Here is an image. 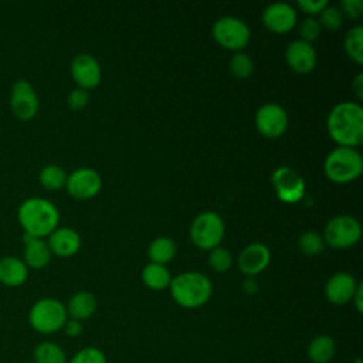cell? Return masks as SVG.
Segmentation results:
<instances>
[{
	"instance_id": "obj_2",
	"label": "cell",
	"mask_w": 363,
	"mask_h": 363,
	"mask_svg": "<svg viewBox=\"0 0 363 363\" xmlns=\"http://www.w3.org/2000/svg\"><path fill=\"white\" fill-rule=\"evenodd\" d=\"M17 218L26 234L43 238L58 227L60 211L55 204L47 199L28 197L20 204Z\"/></svg>"
},
{
	"instance_id": "obj_37",
	"label": "cell",
	"mask_w": 363,
	"mask_h": 363,
	"mask_svg": "<svg viewBox=\"0 0 363 363\" xmlns=\"http://www.w3.org/2000/svg\"><path fill=\"white\" fill-rule=\"evenodd\" d=\"M62 330L69 337H77L82 333V323L75 319H67V322L62 326Z\"/></svg>"
},
{
	"instance_id": "obj_19",
	"label": "cell",
	"mask_w": 363,
	"mask_h": 363,
	"mask_svg": "<svg viewBox=\"0 0 363 363\" xmlns=\"http://www.w3.org/2000/svg\"><path fill=\"white\" fill-rule=\"evenodd\" d=\"M23 241H24L23 261L27 267L40 269L48 265L51 259V251L48 248V244L43 238H37L24 233Z\"/></svg>"
},
{
	"instance_id": "obj_18",
	"label": "cell",
	"mask_w": 363,
	"mask_h": 363,
	"mask_svg": "<svg viewBox=\"0 0 363 363\" xmlns=\"http://www.w3.org/2000/svg\"><path fill=\"white\" fill-rule=\"evenodd\" d=\"M47 244L51 254L58 257H71L78 252L81 247V237L74 228L57 227L48 235Z\"/></svg>"
},
{
	"instance_id": "obj_11",
	"label": "cell",
	"mask_w": 363,
	"mask_h": 363,
	"mask_svg": "<svg viewBox=\"0 0 363 363\" xmlns=\"http://www.w3.org/2000/svg\"><path fill=\"white\" fill-rule=\"evenodd\" d=\"M10 106L14 113L21 121L33 119L40 108L38 96L33 85L26 79H17L11 86Z\"/></svg>"
},
{
	"instance_id": "obj_14",
	"label": "cell",
	"mask_w": 363,
	"mask_h": 363,
	"mask_svg": "<svg viewBox=\"0 0 363 363\" xmlns=\"http://www.w3.org/2000/svg\"><path fill=\"white\" fill-rule=\"evenodd\" d=\"M71 75L82 89H92L99 85L102 78L101 65L91 54H78L71 62Z\"/></svg>"
},
{
	"instance_id": "obj_9",
	"label": "cell",
	"mask_w": 363,
	"mask_h": 363,
	"mask_svg": "<svg viewBox=\"0 0 363 363\" xmlns=\"http://www.w3.org/2000/svg\"><path fill=\"white\" fill-rule=\"evenodd\" d=\"M271 184L277 197L288 204L301 201L305 196V182L302 176L288 166H281L271 174Z\"/></svg>"
},
{
	"instance_id": "obj_16",
	"label": "cell",
	"mask_w": 363,
	"mask_h": 363,
	"mask_svg": "<svg viewBox=\"0 0 363 363\" xmlns=\"http://www.w3.org/2000/svg\"><path fill=\"white\" fill-rule=\"evenodd\" d=\"M285 60L292 71L298 74H309L315 68L318 57L312 44L302 40H294L285 50Z\"/></svg>"
},
{
	"instance_id": "obj_26",
	"label": "cell",
	"mask_w": 363,
	"mask_h": 363,
	"mask_svg": "<svg viewBox=\"0 0 363 363\" xmlns=\"http://www.w3.org/2000/svg\"><path fill=\"white\" fill-rule=\"evenodd\" d=\"M345 51L347 57L357 65L363 64V27L360 24L352 27L345 35Z\"/></svg>"
},
{
	"instance_id": "obj_15",
	"label": "cell",
	"mask_w": 363,
	"mask_h": 363,
	"mask_svg": "<svg viewBox=\"0 0 363 363\" xmlns=\"http://www.w3.org/2000/svg\"><path fill=\"white\" fill-rule=\"evenodd\" d=\"M359 282L345 271L335 272L325 285V296L333 305H346L352 301Z\"/></svg>"
},
{
	"instance_id": "obj_23",
	"label": "cell",
	"mask_w": 363,
	"mask_h": 363,
	"mask_svg": "<svg viewBox=\"0 0 363 363\" xmlns=\"http://www.w3.org/2000/svg\"><path fill=\"white\" fill-rule=\"evenodd\" d=\"M142 281L147 288L153 291H162L169 288L172 275L166 268V265L150 262L145 265L142 269Z\"/></svg>"
},
{
	"instance_id": "obj_25",
	"label": "cell",
	"mask_w": 363,
	"mask_h": 363,
	"mask_svg": "<svg viewBox=\"0 0 363 363\" xmlns=\"http://www.w3.org/2000/svg\"><path fill=\"white\" fill-rule=\"evenodd\" d=\"M34 363H67V354L64 349L51 340H44L34 347Z\"/></svg>"
},
{
	"instance_id": "obj_35",
	"label": "cell",
	"mask_w": 363,
	"mask_h": 363,
	"mask_svg": "<svg viewBox=\"0 0 363 363\" xmlns=\"http://www.w3.org/2000/svg\"><path fill=\"white\" fill-rule=\"evenodd\" d=\"M340 13L352 20H357L363 14V1L362 0H343L340 1Z\"/></svg>"
},
{
	"instance_id": "obj_24",
	"label": "cell",
	"mask_w": 363,
	"mask_h": 363,
	"mask_svg": "<svg viewBox=\"0 0 363 363\" xmlns=\"http://www.w3.org/2000/svg\"><path fill=\"white\" fill-rule=\"evenodd\" d=\"M176 242L169 237H157L147 247V255L153 264L166 265L176 255Z\"/></svg>"
},
{
	"instance_id": "obj_3",
	"label": "cell",
	"mask_w": 363,
	"mask_h": 363,
	"mask_svg": "<svg viewBox=\"0 0 363 363\" xmlns=\"http://www.w3.org/2000/svg\"><path fill=\"white\" fill-rule=\"evenodd\" d=\"M169 288L173 301L184 309H197L206 305L213 294L211 281L204 274L196 271L176 275L172 278Z\"/></svg>"
},
{
	"instance_id": "obj_5",
	"label": "cell",
	"mask_w": 363,
	"mask_h": 363,
	"mask_svg": "<svg viewBox=\"0 0 363 363\" xmlns=\"http://www.w3.org/2000/svg\"><path fill=\"white\" fill-rule=\"evenodd\" d=\"M67 319L65 305L54 298L38 299L28 312L30 326L41 335H51L61 330Z\"/></svg>"
},
{
	"instance_id": "obj_17",
	"label": "cell",
	"mask_w": 363,
	"mask_h": 363,
	"mask_svg": "<svg viewBox=\"0 0 363 363\" xmlns=\"http://www.w3.org/2000/svg\"><path fill=\"white\" fill-rule=\"evenodd\" d=\"M271 261L269 248L261 242H252L242 248L238 255V268L247 277L261 274Z\"/></svg>"
},
{
	"instance_id": "obj_34",
	"label": "cell",
	"mask_w": 363,
	"mask_h": 363,
	"mask_svg": "<svg viewBox=\"0 0 363 363\" xmlns=\"http://www.w3.org/2000/svg\"><path fill=\"white\" fill-rule=\"evenodd\" d=\"M67 102H68L69 108L74 109V111L84 109L89 102V92L86 89H82V88L77 86L68 94Z\"/></svg>"
},
{
	"instance_id": "obj_40",
	"label": "cell",
	"mask_w": 363,
	"mask_h": 363,
	"mask_svg": "<svg viewBox=\"0 0 363 363\" xmlns=\"http://www.w3.org/2000/svg\"><path fill=\"white\" fill-rule=\"evenodd\" d=\"M242 289H244V292L248 294V295L255 294V292L258 291V284H257L255 278H254V277H247L245 281H244V284H242Z\"/></svg>"
},
{
	"instance_id": "obj_22",
	"label": "cell",
	"mask_w": 363,
	"mask_h": 363,
	"mask_svg": "<svg viewBox=\"0 0 363 363\" xmlns=\"http://www.w3.org/2000/svg\"><path fill=\"white\" fill-rule=\"evenodd\" d=\"M335 352H336V346L333 339L329 335L315 336L306 347L308 359L312 363H328L333 359Z\"/></svg>"
},
{
	"instance_id": "obj_4",
	"label": "cell",
	"mask_w": 363,
	"mask_h": 363,
	"mask_svg": "<svg viewBox=\"0 0 363 363\" xmlns=\"http://www.w3.org/2000/svg\"><path fill=\"white\" fill-rule=\"evenodd\" d=\"M323 172L336 184H347L363 172L362 155L354 147L337 146L325 159Z\"/></svg>"
},
{
	"instance_id": "obj_31",
	"label": "cell",
	"mask_w": 363,
	"mask_h": 363,
	"mask_svg": "<svg viewBox=\"0 0 363 363\" xmlns=\"http://www.w3.org/2000/svg\"><path fill=\"white\" fill-rule=\"evenodd\" d=\"M67 363H108V360L101 349L95 346H86L78 350Z\"/></svg>"
},
{
	"instance_id": "obj_33",
	"label": "cell",
	"mask_w": 363,
	"mask_h": 363,
	"mask_svg": "<svg viewBox=\"0 0 363 363\" xmlns=\"http://www.w3.org/2000/svg\"><path fill=\"white\" fill-rule=\"evenodd\" d=\"M320 24L316 18L313 17H306L303 18L299 26H298V33H299V40L305 41V43H312L315 41L319 35H320Z\"/></svg>"
},
{
	"instance_id": "obj_41",
	"label": "cell",
	"mask_w": 363,
	"mask_h": 363,
	"mask_svg": "<svg viewBox=\"0 0 363 363\" xmlns=\"http://www.w3.org/2000/svg\"><path fill=\"white\" fill-rule=\"evenodd\" d=\"M21 363H30V362H21Z\"/></svg>"
},
{
	"instance_id": "obj_27",
	"label": "cell",
	"mask_w": 363,
	"mask_h": 363,
	"mask_svg": "<svg viewBox=\"0 0 363 363\" xmlns=\"http://www.w3.org/2000/svg\"><path fill=\"white\" fill-rule=\"evenodd\" d=\"M38 180L48 190H58L65 186L67 173L58 164H47L40 170Z\"/></svg>"
},
{
	"instance_id": "obj_32",
	"label": "cell",
	"mask_w": 363,
	"mask_h": 363,
	"mask_svg": "<svg viewBox=\"0 0 363 363\" xmlns=\"http://www.w3.org/2000/svg\"><path fill=\"white\" fill-rule=\"evenodd\" d=\"M319 24L320 27H325L326 30H337L340 28L343 23V14L340 13L339 7L336 6H326L320 13H319Z\"/></svg>"
},
{
	"instance_id": "obj_21",
	"label": "cell",
	"mask_w": 363,
	"mask_h": 363,
	"mask_svg": "<svg viewBox=\"0 0 363 363\" xmlns=\"http://www.w3.org/2000/svg\"><path fill=\"white\" fill-rule=\"evenodd\" d=\"M65 309H67V315L69 316V319H75V320L81 322L84 319L91 318L95 313L96 299L91 292L79 291L68 299Z\"/></svg>"
},
{
	"instance_id": "obj_28",
	"label": "cell",
	"mask_w": 363,
	"mask_h": 363,
	"mask_svg": "<svg viewBox=\"0 0 363 363\" xmlns=\"http://www.w3.org/2000/svg\"><path fill=\"white\" fill-rule=\"evenodd\" d=\"M323 237L316 231H305L298 238V247L305 255H318L325 250Z\"/></svg>"
},
{
	"instance_id": "obj_12",
	"label": "cell",
	"mask_w": 363,
	"mask_h": 363,
	"mask_svg": "<svg viewBox=\"0 0 363 363\" xmlns=\"http://www.w3.org/2000/svg\"><path fill=\"white\" fill-rule=\"evenodd\" d=\"M65 187L69 196L79 200L95 197L101 187L102 179L99 173L91 167H79L67 176Z\"/></svg>"
},
{
	"instance_id": "obj_36",
	"label": "cell",
	"mask_w": 363,
	"mask_h": 363,
	"mask_svg": "<svg viewBox=\"0 0 363 363\" xmlns=\"http://www.w3.org/2000/svg\"><path fill=\"white\" fill-rule=\"evenodd\" d=\"M296 6L302 11H305L311 16H316L328 6V1L326 0H299V1H296Z\"/></svg>"
},
{
	"instance_id": "obj_13",
	"label": "cell",
	"mask_w": 363,
	"mask_h": 363,
	"mask_svg": "<svg viewBox=\"0 0 363 363\" xmlns=\"http://www.w3.org/2000/svg\"><path fill=\"white\" fill-rule=\"evenodd\" d=\"M262 24L275 34H285L296 24V11L288 3H271L261 14Z\"/></svg>"
},
{
	"instance_id": "obj_20",
	"label": "cell",
	"mask_w": 363,
	"mask_h": 363,
	"mask_svg": "<svg viewBox=\"0 0 363 363\" xmlns=\"http://www.w3.org/2000/svg\"><path fill=\"white\" fill-rule=\"evenodd\" d=\"M28 278V267L23 259L9 255L0 258V282L6 286H20Z\"/></svg>"
},
{
	"instance_id": "obj_8",
	"label": "cell",
	"mask_w": 363,
	"mask_h": 363,
	"mask_svg": "<svg viewBox=\"0 0 363 363\" xmlns=\"http://www.w3.org/2000/svg\"><path fill=\"white\" fill-rule=\"evenodd\" d=\"M211 34L223 48L233 50L235 52L245 48L251 37L247 23L231 16L216 20L211 28Z\"/></svg>"
},
{
	"instance_id": "obj_38",
	"label": "cell",
	"mask_w": 363,
	"mask_h": 363,
	"mask_svg": "<svg viewBox=\"0 0 363 363\" xmlns=\"http://www.w3.org/2000/svg\"><path fill=\"white\" fill-rule=\"evenodd\" d=\"M352 89L359 101L363 99V74L359 72L352 81Z\"/></svg>"
},
{
	"instance_id": "obj_30",
	"label": "cell",
	"mask_w": 363,
	"mask_h": 363,
	"mask_svg": "<svg viewBox=\"0 0 363 363\" xmlns=\"http://www.w3.org/2000/svg\"><path fill=\"white\" fill-rule=\"evenodd\" d=\"M208 264H210L211 269H214L216 272H225L227 269H230V267L233 264V257L227 248L218 245V247L210 250Z\"/></svg>"
},
{
	"instance_id": "obj_1",
	"label": "cell",
	"mask_w": 363,
	"mask_h": 363,
	"mask_svg": "<svg viewBox=\"0 0 363 363\" xmlns=\"http://www.w3.org/2000/svg\"><path fill=\"white\" fill-rule=\"evenodd\" d=\"M329 136L345 147H357L363 142V109L357 102L343 101L332 108L326 119Z\"/></svg>"
},
{
	"instance_id": "obj_6",
	"label": "cell",
	"mask_w": 363,
	"mask_h": 363,
	"mask_svg": "<svg viewBox=\"0 0 363 363\" xmlns=\"http://www.w3.org/2000/svg\"><path fill=\"white\" fill-rule=\"evenodd\" d=\"M224 221L214 211L197 214L190 225V240L200 250H213L224 237Z\"/></svg>"
},
{
	"instance_id": "obj_39",
	"label": "cell",
	"mask_w": 363,
	"mask_h": 363,
	"mask_svg": "<svg viewBox=\"0 0 363 363\" xmlns=\"http://www.w3.org/2000/svg\"><path fill=\"white\" fill-rule=\"evenodd\" d=\"M352 302L354 303L357 312L362 313V311H363V285H362V282H359V285L356 288V292L352 298Z\"/></svg>"
},
{
	"instance_id": "obj_7",
	"label": "cell",
	"mask_w": 363,
	"mask_h": 363,
	"mask_svg": "<svg viewBox=\"0 0 363 363\" xmlns=\"http://www.w3.org/2000/svg\"><path fill=\"white\" fill-rule=\"evenodd\" d=\"M323 241L332 248L343 250L353 247L362 237V227L357 218L349 214L332 217L323 231Z\"/></svg>"
},
{
	"instance_id": "obj_10",
	"label": "cell",
	"mask_w": 363,
	"mask_h": 363,
	"mask_svg": "<svg viewBox=\"0 0 363 363\" xmlns=\"http://www.w3.org/2000/svg\"><path fill=\"white\" fill-rule=\"evenodd\" d=\"M255 128L262 136L277 139L282 136L288 128V113L275 102L264 104L255 113Z\"/></svg>"
},
{
	"instance_id": "obj_29",
	"label": "cell",
	"mask_w": 363,
	"mask_h": 363,
	"mask_svg": "<svg viewBox=\"0 0 363 363\" xmlns=\"http://www.w3.org/2000/svg\"><path fill=\"white\" fill-rule=\"evenodd\" d=\"M228 68H230V72L238 78V79H245L248 78L252 71H254V64H252V60L248 54L245 52H241V51H237L231 60H230V64H228Z\"/></svg>"
}]
</instances>
